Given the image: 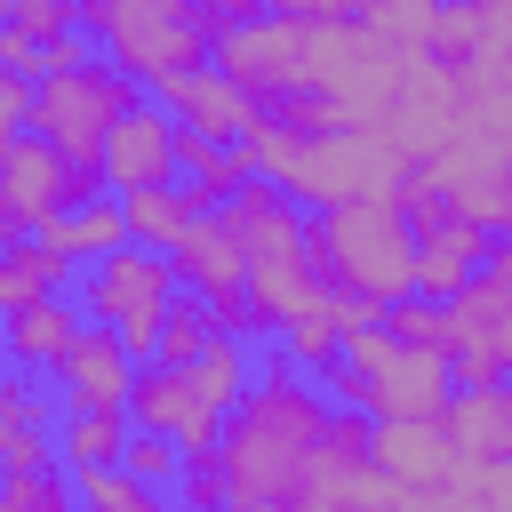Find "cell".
<instances>
[{
	"label": "cell",
	"instance_id": "1",
	"mask_svg": "<svg viewBox=\"0 0 512 512\" xmlns=\"http://www.w3.org/2000/svg\"><path fill=\"white\" fill-rule=\"evenodd\" d=\"M320 424H328L320 384H304V368H288V360H264V376H248V392L216 424L224 512H240V504H288L296 472H304V456L320 440Z\"/></svg>",
	"mask_w": 512,
	"mask_h": 512
},
{
	"label": "cell",
	"instance_id": "2",
	"mask_svg": "<svg viewBox=\"0 0 512 512\" xmlns=\"http://www.w3.org/2000/svg\"><path fill=\"white\" fill-rule=\"evenodd\" d=\"M304 256H312L320 288H344L368 312H384L392 296H408L416 232L392 208V192H360V200H336V208H304Z\"/></svg>",
	"mask_w": 512,
	"mask_h": 512
},
{
	"label": "cell",
	"instance_id": "3",
	"mask_svg": "<svg viewBox=\"0 0 512 512\" xmlns=\"http://www.w3.org/2000/svg\"><path fill=\"white\" fill-rule=\"evenodd\" d=\"M216 216H224V232L240 248V288H248V304H256L264 328H280L288 312H304L320 296V272L304 256V208L280 184L248 176V184H232L216 200Z\"/></svg>",
	"mask_w": 512,
	"mask_h": 512
},
{
	"label": "cell",
	"instance_id": "4",
	"mask_svg": "<svg viewBox=\"0 0 512 512\" xmlns=\"http://www.w3.org/2000/svg\"><path fill=\"white\" fill-rule=\"evenodd\" d=\"M128 104H136V80L112 72L104 56L32 80V136L64 160V208L88 200V192H104V176H96V144H104V128H112Z\"/></svg>",
	"mask_w": 512,
	"mask_h": 512
},
{
	"label": "cell",
	"instance_id": "5",
	"mask_svg": "<svg viewBox=\"0 0 512 512\" xmlns=\"http://www.w3.org/2000/svg\"><path fill=\"white\" fill-rule=\"evenodd\" d=\"M80 32L96 40V56L112 72H128L136 88H160L192 64H208V24L192 16V0H80Z\"/></svg>",
	"mask_w": 512,
	"mask_h": 512
},
{
	"label": "cell",
	"instance_id": "6",
	"mask_svg": "<svg viewBox=\"0 0 512 512\" xmlns=\"http://www.w3.org/2000/svg\"><path fill=\"white\" fill-rule=\"evenodd\" d=\"M168 296H176V272H168V256H160V248L120 240V248L88 256L80 312H88L96 328H112V336L128 344V360H152V328H160Z\"/></svg>",
	"mask_w": 512,
	"mask_h": 512
},
{
	"label": "cell",
	"instance_id": "7",
	"mask_svg": "<svg viewBox=\"0 0 512 512\" xmlns=\"http://www.w3.org/2000/svg\"><path fill=\"white\" fill-rule=\"evenodd\" d=\"M440 312H448V352H440L448 376L456 384H504V368H512V248L488 240L480 272Z\"/></svg>",
	"mask_w": 512,
	"mask_h": 512
},
{
	"label": "cell",
	"instance_id": "8",
	"mask_svg": "<svg viewBox=\"0 0 512 512\" xmlns=\"http://www.w3.org/2000/svg\"><path fill=\"white\" fill-rule=\"evenodd\" d=\"M344 368L360 376V416H368V424H392V416H424V424H440V408H448V392H456V376H448L440 352L392 344L376 320L344 336Z\"/></svg>",
	"mask_w": 512,
	"mask_h": 512
},
{
	"label": "cell",
	"instance_id": "9",
	"mask_svg": "<svg viewBox=\"0 0 512 512\" xmlns=\"http://www.w3.org/2000/svg\"><path fill=\"white\" fill-rule=\"evenodd\" d=\"M208 64H216L232 88H248L264 112H272L280 96H304V88H312V80H304V24H288V16L224 24V32L208 40Z\"/></svg>",
	"mask_w": 512,
	"mask_h": 512
},
{
	"label": "cell",
	"instance_id": "10",
	"mask_svg": "<svg viewBox=\"0 0 512 512\" xmlns=\"http://www.w3.org/2000/svg\"><path fill=\"white\" fill-rule=\"evenodd\" d=\"M120 416H128V432H168L176 456L216 448V424H224V416L192 392V376L168 368V360H136V368H128V400H120Z\"/></svg>",
	"mask_w": 512,
	"mask_h": 512
},
{
	"label": "cell",
	"instance_id": "11",
	"mask_svg": "<svg viewBox=\"0 0 512 512\" xmlns=\"http://www.w3.org/2000/svg\"><path fill=\"white\" fill-rule=\"evenodd\" d=\"M96 176H104V192L176 184V120H168V104L136 96V104L104 128V144H96Z\"/></svg>",
	"mask_w": 512,
	"mask_h": 512
},
{
	"label": "cell",
	"instance_id": "12",
	"mask_svg": "<svg viewBox=\"0 0 512 512\" xmlns=\"http://www.w3.org/2000/svg\"><path fill=\"white\" fill-rule=\"evenodd\" d=\"M152 104H168V120H176V128H192V136H224V144H240V136L264 120V104H256L248 88H232L216 64H192V72L160 80V88H152Z\"/></svg>",
	"mask_w": 512,
	"mask_h": 512
},
{
	"label": "cell",
	"instance_id": "13",
	"mask_svg": "<svg viewBox=\"0 0 512 512\" xmlns=\"http://www.w3.org/2000/svg\"><path fill=\"white\" fill-rule=\"evenodd\" d=\"M128 344L112 336V328H96V320H80V336L48 360V376H56V408H120L128 400Z\"/></svg>",
	"mask_w": 512,
	"mask_h": 512
},
{
	"label": "cell",
	"instance_id": "14",
	"mask_svg": "<svg viewBox=\"0 0 512 512\" xmlns=\"http://www.w3.org/2000/svg\"><path fill=\"white\" fill-rule=\"evenodd\" d=\"M64 208V160L24 128L16 144H0V240L40 232V216Z\"/></svg>",
	"mask_w": 512,
	"mask_h": 512
},
{
	"label": "cell",
	"instance_id": "15",
	"mask_svg": "<svg viewBox=\"0 0 512 512\" xmlns=\"http://www.w3.org/2000/svg\"><path fill=\"white\" fill-rule=\"evenodd\" d=\"M368 464L400 488V496H416V488H448L464 464H456V448L440 440V424H424V416H392V424H368Z\"/></svg>",
	"mask_w": 512,
	"mask_h": 512
},
{
	"label": "cell",
	"instance_id": "16",
	"mask_svg": "<svg viewBox=\"0 0 512 512\" xmlns=\"http://www.w3.org/2000/svg\"><path fill=\"white\" fill-rule=\"evenodd\" d=\"M488 240L496 232H480L472 216H440L432 232H416V256H408V296H424V304H448L472 272H480V256H488Z\"/></svg>",
	"mask_w": 512,
	"mask_h": 512
},
{
	"label": "cell",
	"instance_id": "17",
	"mask_svg": "<svg viewBox=\"0 0 512 512\" xmlns=\"http://www.w3.org/2000/svg\"><path fill=\"white\" fill-rule=\"evenodd\" d=\"M440 440L456 448V464H504L512 456V400L504 384H456L440 408Z\"/></svg>",
	"mask_w": 512,
	"mask_h": 512
},
{
	"label": "cell",
	"instance_id": "18",
	"mask_svg": "<svg viewBox=\"0 0 512 512\" xmlns=\"http://www.w3.org/2000/svg\"><path fill=\"white\" fill-rule=\"evenodd\" d=\"M168 272H176V288H192L200 304L240 288V248H232V232H224L216 208H200V216L184 224V240L168 248Z\"/></svg>",
	"mask_w": 512,
	"mask_h": 512
},
{
	"label": "cell",
	"instance_id": "19",
	"mask_svg": "<svg viewBox=\"0 0 512 512\" xmlns=\"http://www.w3.org/2000/svg\"><path fill=\"white\" fill-rule=\"evenodd\" d=\"M72 336H80V304H72V296H32V304L0 312V352H8L16 368H48Z\"/></svg>",
	"mask_w": 512,
	"mask_h": 512
},
{
	"label": "cell",
	"instance_id": "20",
	"mask_svg": "<svg viewBox=\"0 0 512 512\" xmlns=\"http://www.w3.org/2000/svg\"><path fill=\"white\" fill-rule=\"evenodd\" d=\"M48 256H104V248H120L128 240V224H120V200L112 192H88V200H72V208H56V216H40V232H32Z\"/></svg>",
	"mask_w": 512,
	"mask_h": 512
},
{
	"label": "cell",
	"instance_id": "21",
	"mask_svg": "<svg viewBox=\"0 0 512 512\" xmlns=\"http://www.w3.org/2000/svg\"><path fill=\"white\" fill-rule=\"evenodd\" d=\"M112 200H120L128 240H136V248H160V256H168V248L184 240V224L200 216V192H192L184 176H176V184H144V192H112Z\"/></svg>",
	"mask_w": 512,
	"mask_h": 512
},
{
	"label": "cell",
	"instance_id": "22",
	"mask_svg": "<svg viewBox=\"0 0 512 512\" xmlns=\"http://www.w3.org/2000/svg\"><path fill=\"white\" fill-rule=\"evenodd\" d=\"M496 32H504V16H480V8H464V0H440V8H432V24H424V40H416V56H432V64H448V72H464Z\"/></svg>",
	"mask_w": 512,
	"mask_h": 512
},
{
	"label": "cell",
	"instance_id": "23",
	"mask_svg": "<svg viewBox=\"0 0 512 512\" xmlns=\"http://www.w3.org/2000/svg\"><path fill=\"white\" fill-rule=\"evenodd\" d=\"M176 176L200 192V208H216L232 184H248V160H240V144H224V136H192V128H176Z\"/></svg>",
	"mask_w": 512,
	"mask_h": 512
},
{
	"label": "cell",
	"instance_id": "24",
	"mask_svg": "<svg viewBox=\"0 0 512 512\" xmlns=\"http://www.w3.org/2000/svg\"><path fill=\"white\" fill-rule=\"evenodd\" d=\"M120 440H128V416H120V408H64V432H56V464H64V472H96V464H120Z\"/></svg>",
	"mask_w": 512,
	"mask_h": 512
},
{
	"label": "cell",
	"instance_id": "25",
	"mask_svg": "<svg viewBox=\"0 0 512 512\" xmlns=\"http://www.w3.org/2000/svg\"><path fill=\"white\" fill-rule=\"evenodd\" d=\"M64 256H48L32 232L24 240H0V312H16V304H32V296H64Z\"/></svg>",
	"mask_w": 512,
	"mask_h": 512
},
{
	"label": "cell",
	"instance_id": "26",
	"mask_svg": "<svg viewBox=\"0 0 512 512\" xmlns=\"http://www.w3.org/2000/svg\"><path fill=\"white\" fill-rule=\"evenodd\" d=\"M184 376H192V392L224 416V408L248 392V336H208V344L184 360Z\"/></svg>",
	"mask_w": 512,
	"mask_h": 512
},
{
	"label": "cell",
	"instance_id": "27",
	"mask_svg": "<svg viewBox=\"0 0 512 512\" xmlns=\"http://www.w3.org/2000/svg\"><path fill=\"white\" fill-rule=\"evenodd\" d=\"M280 360H288V368H304V376H328V368L344 360V328H336L320 304H304V312H288V320H280Z\"/></svg>",
	"mask_w": 512,
	"mask_h": 512
},
{
	"label": "cell",
	"instance_id": "28",
	"mask_svg": "<svg viewBox=\"0 0 512 512\" xmlns=\"http://www.w3.org/2000/svg\"><path fill=\"white\" fill-rule=\"evenodd\" d=\"M72 512H168V496L128 480L120 464H96V472H72Z\"/></svg>",
	"mask_w": 512,
	"mask_h": 512
},
{
	"label": "cell",
	"instance_id": "29",
	"mask_svg": "<svg viewBox=\"0 0 512 512\" xmlns=\"http://www.w3.org/2000/svg\"><path fill=\"white\" fill-rule=\"evenodd\" d=\"M208 336H216V328H208V304H200L192 288H176V296H168V312H160V328H152V360L184 368V360H192Z\"/></svg>",
	"mask_w": 512,
	"mask_h": 512
},
{
	"label": "cell",
	"instance_id": "30",
	"mask_svg": "<svg viewBox=\"0 0 512 512\" xmlns=\"http://www.w3.org/2000/svg\"><path fill=\"white\" fill-rule=\"evenodd\" d=\"M376 328H384L392 344H416V352H448V312H440V304H424V296H392V304L376 312Z\"/></svg>",
	"mask_w": 512,
	"mask_h": 512
},
{
	"label": "cell",
	"instance_id": "31",
	"mask_svg": "<svg viewBox=\"0 0 512 512\" xmlns=\"http://www.w3.org/2000/svg\"><path fill=\"white\" fill-rule=\"evenodd\" d=\"M432 8H440V0H360L352 16H360L368 40H384V48H416L424 24H432Z\"/></svg>",
	"mask_w": 512,
	"mask_h": 512
},
{
	"label": "cell",
	"instance_id": "32",
	"mask_svg": "<svg viewBox=\"0 0 512 512\" xmlns=\"http://www.w3.org/2000/svg\"><path fill=\"white\" fill-rule=\"evenodd\" d=\"M48 416H56V400L32 384V368H8L0 376V440L8 432H48Z\"/></svg>",
	"mask_w": 512,
	"mask_h": 512
},
{
	"label": "cell",
	"instance_id": "33",
	"mask_svg": "<svg viewBox=\"0 0 512 512\" xmlns=\"http://www.w3.org/2000/svg\"><path fill=\"white\" fill-rule=\"evenodd\" d=\"M0 512H72V480H64V464H48V472H16V480L0 488Z\"/></svg>",
	"mask_w": 512,
	"mask_h": 512
},
{
	"label": "cell",
	"instance_id": "34",
	"mask_svg": "<svg viewBox=\"0 0 512 512\" xmlns=\"http://www.w3.org/2000/svg\"><path fill=\"white\" fill-rule=\"evenodd\" d=\"M120 472L144 480V488H168V480H176V440H168V432H128V440H120Z\"/></svg>",
	"mask_w": 512,
	"mask_h": 512
},
{
	"label": "cell",
	"instance_id": "35",
	"mask_svg": "<svg viewBox=\"0 0 512 512\" xmlns=\"http://www.w3.org/2000/svg\"><path fill=\"white\" fill-rule=\"evenodd\" d=\"M8 24H16L32 48H48V40L80 32V0H8Z\"/></svg>",
	"mask_w": 512,
	"mask_h": 512
},
{
	"label": "cell",
	"instance_id": "36",
	"mask_svg": "<svg viewBox=\"0 0 512 512\" xmlns=\"http://www.w3.org/2000/svg\"><path fill=\"white\" fill-rule=\"evenodd\" d=\"M176 496H184V512H224V472H216V448L176 456Z\"/></svg>",
	"mask_w": 512,
	"mask_h": 512
},
{
	"label": "cell",
	"instance_id": "37",
	"mask_svg": "<svg viewBox=\"0 0 512 512\" xmlns=\"http://www.w3.org/2000/svg\"><path fill=\"white\" fill-rule=\"evenodd\" d=\"M48 464H56V440H48V432H8V440H0V472H8V480H16V472H48Z\"/></svg>",
	"mask_w": 512,
	"mask_h": 512
},
{
	"label": "cell",
	"instance_id": "38",
	"mask_svg": "<svg viewBox=\"0 0 512 512\" xmlns=\"http://www.w3.org/2000/svg\"><path fill=\"white\" fill-rule=\"evenodd\" d=\"M24 128H32V80L0 72V144H16Z\"/></svg>",
	"mask_w": 512,
	"mask_h": 512
},
{
	"label": "cell",
	"instance_id": "39",
	"mask_svg": "<svg viewBox=\"0 0 512 512\" xmlns=\"http://www.w3.org/2000/svg\"><path fill=\"white\" fill-rule=\"evenodd\" d=\"M264 16H288V24H328V16H352V0H264Z\"/></svg>",
	"mask_w": 512,
	"mask_h": 512
},
{
	"label": "cell",
	"instance_id": "40",
	"mask_svg": "<svg viewBox=\"0 0 512 512\" xmlns=\"http://www.w3.org/2000/svg\"><path fill=\"white\" fill-rule=\"evenodd\" d=\"M192 16H200L208 32H224V24H248V16H264V0H192Z\"/></svg>",
	"mask_w": 512,
	"mask_h": 512
},
{
	"label": "cell",
	"instance_id": "41",
	"mask_svg": "<svg viewBox=\"0 0 512 512\" xmlns=\"http://www.w3.org/2000/svg\"><path fill=\"white\" fill-rule=\"evenodd\" d=\"M240 512H288V504H240Z\"/></svg>",
	"mask_w": 512,
	"mask_h": 512
},
{
	"label": "cell",
	"instance_id": "42",
	"mask_svg": "<svg viewBox=\"0 0 512 512\" xmlns=\"http://www.w3.org/2000/svg\"><path fill=\"white\" fill-rule=\"evenodd\" d=\"M0 24H8V0H0Z\"/></svg>",
	"mask_w": 512,
	"mask_h": 512
},
{
	"label": "cell",
	"instance_id": "43",
	"mask_svg": "<svg viewBox=\"0 0 512 512\" xmlns=\"http://www.w3.org/2000/svg\"><path fill=\"white\" fill-rule=\"evenodd\" d=\"M0 488H8V472H0Z\"/></svg>",
	"mask_w": 512,
	"mask_h": 512
},
{
	"label": "cell",
	"instance_id": "44",
	"mask_svg": "<svg viewBox=\"0 0 512 512\" xmlns=\"http://www.w3.org/2000/svg\"><path fill=\"white\" fill-rule=\"evenodd\" d=\"M352 8H360V0H352Z\"/></svg>",
	"mask_w": 512,
	"mask_h": 512
}]
</instances>
